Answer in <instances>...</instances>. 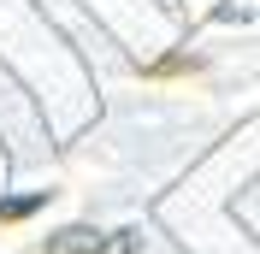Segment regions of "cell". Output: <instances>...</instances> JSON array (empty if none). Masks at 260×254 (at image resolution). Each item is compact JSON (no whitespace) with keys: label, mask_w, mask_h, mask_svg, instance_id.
Instances as JSON below:
<instances>
[{"label":"cell","mask_w":260,"mask_h":254,"mask_svg":"<svg viewBox=\"0 0 260 254\" xmlns=\"http://www.w3.org/2000/svg\"><path fill=\"white\" fill-rule=\"evenodd\" d=\"M42 254H107V237L89 231V225H71V231H59V237L42 242Z\"/></svg>","instance_id":"1"},{"label":"cell","mask_w":260,"mask_h":254,"mask_svg":"<svg viewBox=\"0 0 260 254\" xmlns=\"http://www.w3.org/2000/svg\"><path fill=\"white\" fill-rule=\"evenodd\" d=\"M42 207H48V195H12V201H0V225H18L30 213H42Z\"/></svg>","instance_id":"2"},{"label":"cell","mask_w":260,"mask_h":254,"mask_svg":"<svg viewBox=\"0 0 260 254\" xmlns=\"http://www.w3.org/2000/svg\"><path fill=\"white\" fill-rule=\"evenodd\" d=\"M183 71H195V59H189V53H166L160 65H148V77H183Z\"/></svg>","instance_id":"3"}]
</instances>
